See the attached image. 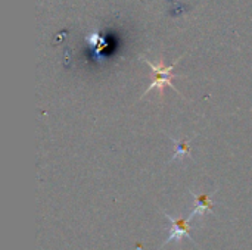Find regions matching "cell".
Here are the masks:
<instances>
[{
  "instance_id": "277c9868",
  "label": "cell",
  "mask_w": 252,
  "mask_h": 250,
  "mask_svg": "<svg viewBox=\"0 0 252 250\" xmlns=\"http://www.w3.org/2000/svg\"><path fill=\"white\" fill-rule=\"evenodd\" d=\"M171 141L174 143V147H176V152H174V156L171 159V162L174 161H182L183 158H190V140H182V139H174L171 137Z\"/></svg>"
},
{
  "instance_id": "7a4b0ae2",
  "label": "cell",
  "mask_w": 252,
  "mask_h": 250,
  "mask_svg": "<svg viewBox=\"0 0 252 250\" xmlns=\"http://www.w3.org/2000/svg\"><path fill=\"white\" fill-rule=\"evenodd\" d=\"M164 214V217L165 218H168L170 221H171V225H173V230H171V234H170V237L164 242V245L161 246V249L165 246V245H168V243H171V242H177V243H180L182 242V239H183V236H188L192 242H193V239L190 237V225H189V221L192 220V217L190 215H188V217H185V218H176V217H171L170 214H167V212H162Z\"/></svg>"
},
{
  "instance_id": "6da1fadb",
  "label": "cell",
  "mask_w": 252,
  "mask_h": 250,
  "mask_svg": "<svg viewBox=\"0 0 252 250\" xmlns=\"http://www.w3.org/2000/svg\"><path fill=\"white\" fill-rule=\"evenodd\" d=\"M140 59H143L148 65H149V68H151V78H152V81H151V85L148 87V90L143 93V96H146L149 91H152V90H158V93H159V97L161 99H164V90H165V87H171L174 91H177L180 96H182V93L177 90V87H174V84H173V78H176V74H173V71H174V68H176V65L179 63V60L180 59H177L173 65H165L164 62H162V59L158 62V63H154V62H151L149 59H146V57H143V56H140ZM142 96V97H143Z\"/></svg>"
},
{
  "instance_id": "3957f363",
  "label": "cell",
  "mask_w": 252,
  "mask_h": 250,
  "mask_svg": "<svg viewBox=\"0 0 252 250\" xmlns=\"http://www.w3.org/2000/svg\"><path fill=\"white\" fill-rule=\"evenodd\" d=\"M189 193L193 196V199L196 202V208L190 214L192 218H195L196 215H201L202 217L207 211H213V208H214V205H213V196L217 193V190H213V192L204 193V194H196L193 190H189Z\"/></svg>"
}]
</instances>
